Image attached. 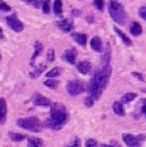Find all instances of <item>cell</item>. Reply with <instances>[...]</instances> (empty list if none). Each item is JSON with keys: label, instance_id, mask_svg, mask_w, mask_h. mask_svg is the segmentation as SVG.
<instances>
[{"label": "cell", "instance_id": "f35d334b", "mask_svg": "<svg viewBox=\"0 0 146 147\" xmlns=\"http://www.w3.org/2000/svg\"><path fill=\"white\" fill-rule=\"evenodd\" d=\"M0 59H1V56H0Z\"/></svg>", "mask_w": 146, "mask_h": 147}, {"label": "cell", "instance_id": "5b68a950", "mask_svg": "<svg viewBox=\"0 0 146 147\" xmlns=\"http://www.w3.org/2000/svg\"><path fill=\"white\" fill-rule=\"evenodd\" d=\"M145 138H146L145 134L133 136V134H129V133H124L123 134V141L128 147H141Z\"/></svg>", "mask_w": 146, "mask_h": 147}, {"label": "cell", "instance_id": "7c38bea8", "mask_svg": "<svg viewBox=\"0 0 146 147\" xmlns=\"http://www.w3.org/2000/svg\"><path fill=\"white\" fill-rule=\"evenodd\" d=\"M7 120V101L0 98V124H4Z\"/></svg>", "mask_w": 146, "mask_h": 147}, {"label": "cell", "instance_id": "ba28073f", "mask_svg": "<svg viewBox=\"0 0 146 147\" xmlns=\"http://www.w3.org/2000/svg\"><path fill=\"white\" fill-rule=\"evenodd\" d=\"M32 102H34V105H35V106H43V107L52 106V105H53V102H52L51 99L47 98V97H44V96H41V94H39V93L35 94Z\"/></svg>", "mask_w": 146, "mask_h": 147}, {"label": "cell", "instance_id": "f546056e", "mask_svg": "<svg viewBox=\"0 0 146 147\" xmlns=\"http://www.w3.org/2000/svg\"><path fill=\"white\" fill-rule=\"evenodd\" d=\"M93 5L98 10H103V0H93Z\"/></svg>", "mask_w": 146, "mask_h": 147}, {"label": "cell", "instance_id": "8fae6325", "mask_svg": "<svg viewBox=\"0 0 146 147\" xmlns=\"http://www.w3.org/2000/svg\"><path fill=\"white\" fill-rule=\"evenodd\" d=\"M76 69H78V71H79L80 74L87 75V74H89L91 70H92V63H91L89 61H82V62H79V63L76 65Z\"/></svg>", "mask_w": 146, "mask_h": 147}, {"label": "cell", "instance_id": "1f68e13d", "mask_svg": "<svg viewBox=\"0 0 146 147\" xmlns=\"http://www.w3.org/2000/svg\"><path fill=\"white\" fill-rule=\"evenodd\" d=\"M0 9L4 10V12H9V10H10V7H9V5H8L5 1L0 0Z\"/></svg>", "mask_w": 146, "mask_h": 147}, {"label": "cell", "instance_id": "836d02e7", "mask_svg": "<svg viewBox=\"0 0 146 147\" xmlns=\"http://www.w3.org/2000/svg\"><path fill=\"white\" fill-rule=\"evenodd\" d=\"M132 75H133L135 78H137V79H139L140 81H144V76H142L140 72H132Z\"/></svg>", "mask_w": 146, "mask_h": 147}, {"label": "cell", "instance_id": "f1b7e54d", "mask_svg": "<svg viewBox=\"0 0 146 147\" xmlns=\"http://www.w3.org/2000/svg\"><path fill=\"white\" fill-rule=\"evenodd\" d=\"M98 143L96 140H93V138H89V140H87V142H85V147H97Z\"/></svg>", "mask_w": 146, "mask_h": 147}, {"label": "cell", "instance_id": "3957f363", "mask_svg": "<svg viewBox=\"0 0 146 147\" xmlns=\"http://www.w3.org/2000/svg\"><path fill=\"white\" fill-rule=\"evenodd\" d=\"M109 13L118 25H126V22L128 21V14L119 0H110L109 1Z\"/></svg>", "mask_w": 146, "mask_h": 147}, {"label": "cell", "instance_id": "d6a6232c", "mask_svg": "<svg viewBox=\"0 0 146 147\" xmlns=\"http://www.w3.org/2000/svg\"><path fill=\"white\" fill-rule=\"evenodd\" d=\"M139 14H140V17H141L142 20L146 21V5H145V7H142V8H140Z\"/></svg>", "mask_w": 146, "mask_h": 147}, {"label": "cell", "instance_id": "5bb4252c", "mask_svg": "<svg viewBox=\"0 0 146 147\" xmlns=\"http://www.w3.org/2000/svg\"><path fill=\"white\" fill-rule=\"evenodd\" d=\"M72 39H74L75 41H76L79 45L82 47H85V44H87V35L85 34H80V32H72L71 34Z\"/></svg>", "mask_w": 146, "mask_h": 147}, {"label": "cell", "instance_id": "8d00e7d4", "mask_svg": "<svg viewBox=\"0 0 146 147\" xmlns=\"http://www.w3.org/2000/svg\"><path fill=\"white\" fill-rule=\"evenodd\" d=\"M101 147H114V146H113V145H102ZM115 147H118V145H116Z\"/></svg>", "mask_w": 146, "mask_h": 147}, {"label": "cell", "instance_id": "277c9868", "mask_svg": "<svg viewBox=\"0 0 146 147\" xmlns=\"http://www.w3.org/2000/svg\"><path fill=\"white\" fill-rule=\"evenodd\" d=\"M17 125L26 130H30V132H35L39 133L43 130V124L41 121L35 116H31V117H22V119H18L17 120Z\"/></svg>", "mask_w": 146, "mask_h": 147}, {"label": "cell", "instance_id": "e575fe53", "mask_svg": "<svg viewBox=\"0 0 146 147\" xmlns=\"http://www.w3.org/2000/svg\"><path fill=\"white\" fill-rule=\"evenodd\" d=\"M141 111H142V114L146 116V99H144L142 101V107H141Z\"/></svg>", "mask_w": 146, "mask_h": 147}, {"label": "cell", "instance_id": "2e32d148", "mask_svg": "<svg viewBox=\"0 0 146 147\" xmlns=\"http://www.w3.org/2000/svg\"><path fill=\"white\" fill-rule=\"evenodd\" d=\"M129 31H131V34L133 36H140L142 34V26L139 22H133V23H131Z\"/></svg>", "mask_w": 146, "mask_h": 147}, {"label": "cell", "instance_id": "6da1fadb", "mask_svg": "<svg viewBox=\"0 0 146 147\" xmlns=\"http://www.w3.org/2000/svg\"><path fill=\"white\" fill-rule=\"evenodd\" d=\"M111 52H110V45L106 47L105 54L101 58V65L97 70L93 74L92 79H91L89 84H88V96L89 98H92L93 101H97L101 97L102 92L105 90V88L107 86L109 80L111 76Z\"/></svg>", "mask_w": 146, "mask_h": 147}, {"label": "cell", "instance_id": "ac0fdd59", "mask_svg": "<svg viewBox=\"0 0 146 147\" xmlns=\"http://www.w3.org/2000/svg\"><path fill=\"white\" fill-rule=\"evenodd\" d=\"M114 31H115V32L118 34L119 36H120L122 41H123V43L126 44V45H132V40H131V39H129L128 36H127L126 34H124L123 31H122V30H120V28H119V27H114Z\"/></svg>", "mask_w": 146, "mask_h": 147}, {"label": "cell", "instance_id": "e0dca14e", "mask_svg": "<svg viewBox=\"0 0 146 147\" xmlns=\"http://www.w3.org/2000/svg\"><path fill=\"white\" fill-rule=\"evenodd\" d=\"M35 52H34V54H32V57H31V61H30V63H31V66H34V62H35V58L38 56H40V53H41V51H43V44L41 43H39V41H35Z\"/></svg>", "mask_w": 146, "mask_h": 147}, {"label": "cell", "instance_id": "7402d4cb", "mask_svg": "<svg viewBox=\"0 0 146 147\" xmlns=\"http://www.w3.org/2000/svg\"><path fill=\"white\" fill-rule=\"evenodd\" d=\"M62 74V69L61 67H54V69H52L51 71L47 72V78L48 79H53L56 78V76H59Z\"/></svg>", "mask_w": 146, "mask_h": 147}, {"label": "cell", "instance_id": "8992f818", "mask_svg": "<svg viewBox=\"0 0 146 147\" xmlns=\"http://www.w3.org/2000/svg\"><path fill=\"white\" fill-rule=\"evenodd\" d=\"M66 89H67V93H69L70 96H78V94L84 92L85 86L80 80H71L67 83Z\"/></svg>", "mask_w": 146, "mask_h": 147}, {"label": "cell", "instance_id": "603a6c76", "mask_svg": "<svg viewBox=\"0 0 146 147\" xmlns=\"http://www.w3.org/2000/svg\"><path fill=\"white\" fill-rule=\"evenodd\" d=\"M136 97H137L136 93H126L123 97H122V101L120 102H122V103H123V102H124V103H129V102H132L135 98H136Z\"/></svg>", "mask_w": 146, "mask_h": 147}, {"label": "cell", "instance_id": "44dd1931", "mask_svg": "<svg viewBox=\"0 0 146 147\" xmlns=\"http://www.w3.org/2000/svg\"><path fill=\"white\" fill-rule=\"evenodd\" d=\"M9 138L13 142H21L26 138L25 134H20V133H14V132H9Z\"/></svg>", "mask_w": 146, "mask_h": 147}, {"label": "cell", "instance_id": "52a82bcc", "mask_svg": "<svg viewBox=\"0 0 146 147\" xmlns=\"http://www.w3.org/2000/svg\"><path fill=\"white\" fill-rule=\"evenodd\" d=\"M5 21H7V25L9 26L14 32H21V31H23V23L18 20L17 14L8 16V17L5 18Z\"/></svg>", "mask_w": 146, "mask_h": 147}, {"label": "cell", "instance_id": "4fadbf2b", "mask_svg": "<svg viewBox=\"0 0 146 147\" xmlns=\"http://www.w3.org/2000/svg\"><path fill=\"white\" fill-rule=\"evenodd\" d=\"M91 48L95 52H102V40L100 36H93L91 40Z\"/></svg>", "mask_w": 146, "mask_h": 147}, {"label": "cell", "instance_id": "cb8c5ba5", "mask_svg": "<svg viewBox=\"0 0 146 147\" xmlns=\"http://www.w3.org/2000/svg\"><path fill=\"white\" fill-rule=\"evenodd\" d=\"M53 10L57 16L62 14V1L61 0H54V5H53Z\"/></svg>", "mask_w": 146, "mask_h": 147}, {"label": "cell", "instance_id": "d6986e66", "mask_svg": "<svg viewBox=\"0 0 146 147\" xmlns=\"http://www.w3.org/2000/svg\"><path fill=\"white\" fill-rule=\"evenodd\" d=\"M113 111L115 112L119 116H124V109H123V103L122 102H114L113 105Z\"/></svg>", "mask_w": 146, "mask_h": 147}, {"label": "cell", "instance_id": "ffe728a7", "mask_svg": "<svg viewBox=\"0 0 146 147\" xmlns=\"http://www.w3.org/2000/svg\"><path fill=\"white\" fill-rule=\"evenodd\" d=\"M45 69H47V65H40V66H38L34 71L30 72V76L32 79H36L38 76H40L41 74H43V71H45Z\"/></svg>", "mask_w": 146, "mask_h": 147}, {"label": "cell", "instance_id": "83f0119b", "mask_svg": "<svg viewBox=\"0 0 146 147\" xmlns=\"http://www.w3.org/2000/svg\"><path fill=\"white\" fill-rule=\"evenodd\" d=\"M54 58H56V54H54V51L53 49H48V52H47V62H53Z\"/></svg>", "mask_w": 146, "mask_h": 147}, {"label": "cell", "instance_id": "d590c367", "mask_svg": "<svg viewBox=\"0 0 146 147\" xmlns=\"http://www.w3.org/2000/svg\"><path fill=\"white\" fill-rule=\"evenodd\" d=\"M3 39H4V34H3V30L0 27V40H3Z\"/></svg>", "mask_w": 146, "mask_h": 147}, {"label": "cell", "instance_id": "4316f807", "mask_svg": "<svg viewBox=\"0 0 146 147\" xmlns=\"http://www.w3.org/2000/svg\"><path fill=\"white\" fill-rule=\"evenodd\" d=\"M41 10H43L44 13H49V12H51V0H43Z\"/></svg>", "mask_w": 146, "mask_h": 147}, {"label": "cell", "instance_id": "4dcf8cb0", "mask_svg": "<svg viewBox=\"0 0 146 147\" xmlns=\"http://www.w3.org/2000/svg\"><path fill=\"white\" fill-rule=\"evenodd\" d=\"M67 147H80V140L79 138H74V140L67 145Z\"/></svg>", "mask_w": 146, "mask_h": 147}, {"label": "cell", "instance_id": "9c48e42d", "mask_svg": "<svg viewBox=\"0 0 146 147\" xmlns=\"http://www.w3.org/2000/svg\"><path fill=\"white\" fill-rule=\"evenodd\" d=\"M76 56H78V52L75 48H71V49H67V51H65V53L62 54V59L64 61H66L67 63H75V61H76Z\"/></svg>", "mask_w": 146, "mask_h": 147}, {"label": "cell", "instance_id": "30bf717a", "mask_svg": "<svg viewBox=\"0 0 146 147\" xmlns=\"http://www.w3.org/2000/svg\"><path fill=\"white\" fill-rule=\"evenodd\" d=\"M56 25H57V27L61 31H64V32H69V31H71V28L74 27V22H72L71 20H61V21H58Z\"/></svg>", "mask_w": 146, "mask_h": 147}, {"label": "cell", "instance_id": "d4e9b609", "mask_svg": "<svg viewBox=\"0 0 146 147\" xmlns=\"http://www.w3.org/2000/svg\"><path fill=\"white\" fill-rule=\"evenodd\" d=\"M44 84H45V86H48L51 89H56L58 86V80H56V79H47L44 81Z\"/></svg>", "mask_w": 146, "mask_h": 147}, {"label": "cell", "instance_id": "9a60e30c", "mask_svg": "<svg viewBox=\"0 0 146 147\" xmlns=\"http://www.w3.org/2000/svg\"><path fill=\"white\" fill-rule=\"evenodd\" d=\"M27 147H44V142L40 138L30 137L27 138Z\"/></svg>", "mask_w": 146, "mask_h": 147}, {"label": "cell", "instance_id": "7a4b0ae2", "mask_svg": "<svg viewBox=\"0 0 146 147\" xmlns=\"http://www.w3.org/2000/svg\"><path fill=\"white\" fill-rule=\"evenodd\" d=\"M69 120V114H67L66 107L62 103L54 102L51 106V116L47 119L45 125L53 130H58L64 127Z\"/></svg>", "mask_w": 146, "mask_h": 147}, {"label": "cell", "instance_id": "484cf974", "mask_svg": "<svg viewBox=\"0 0 146 147\" xmlns=\"http://www.w3.org/2000/svg\"><path fill=\"white\" fill-rule=\"evenodd\" d=\"M23 1L35 8H41V5H43V0H23Z\"/></svg>", "mask_w": 146, "mask_h": 147}, {"label": "cell", "instance_id": "74e56055", "mask_svg": "<svg viewBox=\"0 0 146 147\" xmlns=\"http://www.w3.org/2000/svg\"><path fill=\"white\" fill-rule=\"evenodd\" d=\"M71 13H74V14H75V16H78V14H79V12H78V10H75V9H74V10H72V12H71Z\"/></svg>", "mask_w": 146, "mask_h": 147}]
</instances>
